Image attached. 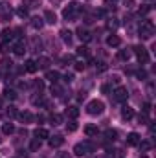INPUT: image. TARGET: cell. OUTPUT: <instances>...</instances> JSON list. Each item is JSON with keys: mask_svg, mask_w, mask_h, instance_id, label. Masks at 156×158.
I'll list each match as a JSON object with an SVG mask.
<instances>
[{"mask_svg": "<svg viewBox=\"0 0 156 158\" xmlns=\"http://www.w3.org/2000/svg\"><path fill=\"white\" fill-rule=\"evenodd\" d=\"M84 68H86V64H84V63H76V70L81 72V70H84Z\"/></svg>", "mask_w": 156, "mask_h": 158, "instance_id": "45", "label": "cell"}, {"mask_svg": "<svg viewBox=\"0 0 156 158\" xmlns=\"http://www.w3.org/2000/svg\"><path fill=\"white\" fill-rule=\"evenodd\" d=\"M61 39L64 44H72V31H68V30H63L61 31Z\"/></svg>", "mask_w": 156, "mask_h": 158, "instance_id": "23", "label": "cell"}, {"mask_svg": "<svg viewBox=\"0 0 156 158\" xmlns=\"http://www.w3.org/2000/svg\"><path fill=\"white\" fill-rule=\"evenodd\" d=\"M17 15H18L20 19H28V15H30V11H28V7H24V6H20V7L17 9Z\"/></svg>", "mask_w": 156, "mask_h": 158, "instance_id": "31", "label": "cell"}, {"mask_svg": "<svg viewBox=\"0 0 156 158\" xmlns=\"http://www.w3.org/2000/svg\"><path fill=\"white\" fill-rule=\"evenodd\" d=\"M44 119H46V118H44V114H39V116H37V121H39V123H42Z\"/></svg>", "mask_w": 156, "mask_h": 158, "instance_id": "52", "label": "cell"}, {"mask_svg": "<svg viewBox=\"0 0 156 158\" xmlns=\"http://www.w3.org/2000/svg\"><path fill=\"white\" fill-rule=\"evenodd\" d=\"M0 107H2V98H0Z\"/></svg>", "mask_w": 156, "mask_h": 158, "instance_id": "54", "label": "cell"}, {"mask_svg": "<svg viewBox=\"0 0 156 158\" xmlns=\"http://www.w3.org/2000/svg\"><path fill=\"white\" fill-rule=\"evenodd\" d=\"M11 64H13V63H11L9 59H4V61H2V66H4V68H11Z\"/></svg>", "mask_w": 156, "mask_h": 158, "instance_id": "42", "label": "cell"}, {"mask_svg": "<svg viewBox=\"0 0 156 158\" xmlns=\"http://www.w3.org/2000/svg\"><path fill=\"white\" fill-rule=\"evenodd\" d=\"M138 121H140V123H143V125H147V123H149V114L142 112V114L138 116Z\"/></svg>", "mask_w": 156, "mask_h": 158, "instance_id": "38", "label": "cell"}, {"mask_svg": "<svg viewBox=\"0 0 156 158\" xmlns=\"http://www.w3.org/2000/svg\"><path fill=\"white\" fill-rule=\"evenodd\" d=\"M35 63H37V68H40V70H48V66L51 64V61L48 57H39Z\"/></svg>", "mask_w": 156, "mask_h": 158, "instance_id": "12", "label": "cell"}, {"mask_svg": "<svg viewBox=\"0 0 156 158\" xmlns=\"http://www.w3.org/2000/svg\"><path fill=\"white\" fill-rule=\"evenodd\" d=\"M134 55H136V59H138V63L140 64H147L149 61H151V57H149V52H147V48L145 46H134Z\"/></svg>", "mask_w": 156, "mask_h": 158, "instance_id": "3", "label": "cell"}, {"mask_svg": "<svg viewBox=\"0 0 156 158\" xmlns=\"http://www.w3.org/2000/svg\"><path fill=\"white\" fill-rule=\"evenodd\" d=\"M138 33H140V37H142V39H151V37L154 35V24H153L151 20L142 22V24H140Z\"/></svg>", "mask_w": 156, "mask_h": 158, "instance_id": "2", "label": "cell"}, {"mask_svg": "<svg viewBox=\"0 0 156 158\" xmlns=\"http://www.w3.org/2000/svg\"><path fill=\"white\" fill-rule=\"evenodd\" d=\"M33 88H35V90H42V88H44V83H42V79H35V81H33Z\"/></svg>", "mask_w": 156, "mask_h": 158, "instance_id": "39", "label": "cell"}, {"mask_svg": "<svg viewBox=\"0 0 156 158\" xmlns=\"http://www.w3.org/2000/svg\"><path fill=\"white\" fill-rule=\"evenodd\" d=\"M59 77H61V74L55 72V70H48V72H46V79L51 81V83H59Z\"/></svg>", "mask_w": 156, "mask_h": 158, "instance_id": "18", "label": "cell"}, {"mask_svg": "<svg viewBox=\"0 0 156 158\" xmlns=\"http://www.w3.org/2000/svg\"><path fill=\"white\" fill-rule=\"evenodd\" d=\"M48 143H50L51 149H53V147H61V145L64 143V138H63L61 134H53V136H48Z\"/></svg>", "mask_w": 156, "mask_h": 158, "instance_id": "6", "label": "cell"}, {"mask_svg": "<svg viewBox=\"0 0 156 158\" xmlns=\"http://www.w3.org/2000/svg\"><path fill=\"white\" fill-rule=\"evenodd\" d=\"M103 110H105V103L99 101V99H92V101L86 105V112H88L90 116H99V114H103Z\"/></svg>", "mask_w": 156, "mask_h": 158, "instance_id": "1", "label": "cell"}, {"mask_svg": "<svg viewBox=\"0 0 156 158\" xmlns=\"http://www.w3.org/2000/svg\"><path fill=\"white\" fill-rule=\"evenodd\" d=\"M117 138V131H114V129H107L105 131V140L107 142H114Z\"/></svg>", "mask_w": 156, "mask_h": 158, "instance_id": "21", "label": "cell"}, {"mask_svg": "<svg viewBox=\"0 0 156 158\" xmlns=\"http://www.w3.org/2000/svg\"><path fill=\"white\" fill-rule=\"evenodd\" d=\"M142 110H143L145 114H149V112H151V103H143V109H142Z\"/></svg>", "mask_w": 156, "mask_h": 158, "instance_id": "43", "label": "cell"}, {"mask_svg": "<svg viewBox=\"0 0 156 158\" xmlns=\"http://www.w3.org/2000/svg\"><path fill=\"white\" fill-rule=\"evenodd\" d=\"M105 2H107L109 6H112V4H116V0H105Z\"/></svg>", "mask_w": 156, "mask_h": 158, "instance_id": "53", "label": "cell"}, {"mask_svg": "<svg viewBox=\"0 0 156 158\" xmlns=\"http://www.w3.org/2000/svg\"><path fill=\"white\" fill-rule=\"evenodd\" d=\"M11 15H13L11 7H9L6 2H0V17H2V20H9Z\"/></svg>", "mask_w": 156, "mask_h": 158, "instance_id": "7", "label": "cell"}, {"mask_svg": "<svg viewBox=\"0 0 156 158\" xmlns=\"http://www.w3.org/2000/svg\"><path fill=\"white\" fill-rule=\"evenodd\" d=\"M140 142H142V138H140L138 132H130V134L127 136V145H138Z\"/></svg>", "mask_w": 156, "mask_h": 158, "instance_id": "11", "label": "cell"}, {"mask_svg": "<svg viewBox=\"0 0 156 158\" xmlns=\"http://www.w3.org/2000/svg\"><path fill=\"white\" fill-rule=\"evenodd\" d=\"M42 26H44V19H40V17H33L31 19V28L33 30H42Z\"/></svg>", "mask_w": 156, "mask_h": 158, "instance_id": "19", "label": "cell"}, {"mask_svg": "<svg viewBox=\"0 0 156 158\" xmlns=\"http://www.w3.org/2000/svg\"><path fill=\"white\" fill-rule=\"evenodd\" d=\"M97 132H99V131H97L96 125H86V127H84V134L90 136V138H92V136H97Z\"/></svg>", "mask_w": 156, "mask_h": 158, "instance_id": "22", "label": "cell"}, {"mask_svg": "<svg viewBox=\"0 0 156 158\" xmlns=\"http://www.w3.org/2000/svg\"><path fill=\"white\" fill-rule=\"evenodd\" d=\"M123 2H125V6H127V7H132V4H134L132 0H123Z\"/></svg>", "mask_w": 156, "mask_h": 158, "instance_id": "51", "label": "cell"}, {"mask_svg": "<svg viewBox=\"0 0 156 158\" xmlns=\"http://www.w3.org/2000/svg\"><path fill=\"white\" fill-rule=\"evenodd\" d=\"M149 11H151V6H142V7L138 9V13H140V15H147Z\"/></svg>", "mask_w": 156, "mask_h": 158, "instance_id": "40", "label": "cell"}, {"mask_svg": "<svg viewBox=\"0 0 156 158\" xmlns=\"http://www.w3.org/2000/svg\"><path fill=\"white\" fill-rule=\"evenodd\" d=\"M55 158H70V155H68V153H57Z\"/></svg>", "mask_w": 156, "mask_h": 158, "instance_id": "49", "label": "cell"}, {"mask_svg": "<svg viewBox=\"0 0 156 158\" xmlns=\"http://www.w3.org/2000/svg\"><path fill=\"white\" fill-rule=\"evenodd\" d=\"M26 4H28V6H26L28 9H30V7L33 9V7H39L40 6V0H26Z\"/></svg>", "mask_w": 156, "mask_h": 158, "instance_id": "37", "label": "cell"}, {"mask_svg": "<svg viewBox=\"0 0 156 158\" xmlns=\"http://www.w3.org/2000/svg\"><path fill=\"white\" fill-rule=\"evenodd\" d=\"M40 145H42V140L35 138V140H31V143H30V149H31V151H39Z\"/></svg>", "mask_w": 156, "mask_h": 158, "instance_id": "30", "label": "cell"}, {"mask_svg": "<svg viewBox=\"0 0 156 158\" xmlns=\"http://www.w3.org/2000/svg\"><path fill=\"white\" fill-rule=\"evenodd\" d=\"M107 44H109L110 48H116V46H119V44H121V39H119L117 35H114V33H112V35H109V37H107Z\"/></svg>", "mask_w": 156, "mask_h": 158, "instance_id": "15", "label": "cell"}, {"mask_svg": "<svg viewBox=\"0 0 156 158\" xmlns=\"http://www.w3.org/2000/svg\"><path fill=\"white\" fill-rule=\"evenodd\" d=\"M66 116H68L70 119H76V118L79 116V109L76 107V105H72V107H68V109H66Z\"/></svg>", "mask_w": 156, "mask_h": 158, "instance_id": "20", "label": "cell"}, {"mask_svg": "<svg viewBox=\"0 0 156 158\" xmlns=\"http://www.w3.org/2000/svg\"><path fill=\"white\" fill-rule=\"evenodd\" d=\"M130 55H132V52H130L129 48H123V50L117 52V59H121V61H129Z\"/></svg>", "mask_w": 156, "mask_h": 158, "instance_id": "17", "label": "cell"}, {"mask_svg": "<svg viewBox=\"0 0 156 158\" xmlns=\"http://www.w3.org/2000/svg\"><path fill=\"white\" fill-rule=\"evenodd\" d=\"M44 22H48V24H55V22H57V15H55L51 9H46V11H44Z\"/></svg>", "mask_w": 156, "mask_h": 158, "instance_id": "10", "label": "cell"}, {"mask_svg": "<svg viewBox=\"0 0 156 158\" xmlns=\"http://www.w3.org/2000/svg\"><path fill=\"white\" fill-rule=\"evenodd\" d=\"M4 98L13 101V99H17V92H15L13 88H6V90H4Z\"/></svg>", "mask_w": 156, "mask_h": 158, "instance_id": "27", "label": "cell"}, {"mask_svg": "<svg viewBox=\"0 0 156 158\" xmlns=\"http://www.w3.org/2000/svg\"><path fill=\"white\" fill-rule=\"evenodd\" d=\"M77 55H79V57H88V55H90V52H88V48H86V46H79V48H77Z\"/></svg>", "mask_w": 156, "mask_h": 158, "instance_id": "35", "label": "cell"}, {"mask_svg": "<svg viewBox=\"0 0 156 158\" xmlns=\"http://www.w3.org/2000/svg\"><path fill=\"white\" fill-rule=\"evenodd\" d=\"M74 155H76V156H84V155H86V149H84L83 143H76V147H74Z\"/></svg>", "mask_w": 156, "mask_h": 158, "instance_id": "25", "label": "cell"}, {"mask_svg": "<svg viewBox=\"0 0 156 158\" xmlns=\"http://www.w3.org/2000/svg\"><path fill=\"white\" fill-rule=\"evenodd\" d=\"M140 145V149H142V153H147L151 147H153V142H149V140H143V142H140L138 143Z\"/></svg>", "mask_w": 156, "mask_h": 158, "instance_id": "28", "label": "cell"}, {"mask_svg": "<svg viewBox=\"0 0 156 158\" xmlns=\"http://www.w3.org/2000/svg\"><path fill=\"white\" fill-rule=\"evenodd\" d=\"M24 52H26V48H24L22 42H17V44L13 46V53H15V55H24Z\"/></svg>", "mask_w": 156, "mask_h": 158, "instance_id": "26", "label": "cell"}, {"mask_svg": "<svg viewBox=\"0 0 156 158\" xmlns=\"http://www.w3.org/2000/svg\"><path fill=\"white\" fill-rule=\"evenodd\" d=\"M24 70H26V72H30V74H35L39 68H37V63H35L33 59H28V61H26V66H24Z\"/></svg>", "mask_w": 156, "mask_h": 158, "instance_id": "14", "label": "cell"}, {"mask_svg": "<svg viewBox=\"0 0 156 158\" xmlns=\"http://www.w3.org/2000/svg\"><path fill=\"white\" fill-rule=\"evenodd\" d=\"M121 118L123 119H132L134 118V109H130V107H123V109H121Z\"/></svg>", "mask_w": 156, "mask_h": 158, "instance_id": "16", "label": "cell"}, {"mask_svg": "<svg viewBox=\"0 0 156 158\" xmlns=\"http://www.w3.org/2000/svg\"><path fill=\"white\" fill-rule=\"evenodd\" d=\"M64 81H66V83H70V81H74V76H72V74H66V76H64Z\"/></svg>", "mask_w": 156, "mask_h": 158, "instance_id": "50", "label": "cell"}, {"mask_svg": "<svg viewBox=\"0 0 156 158\" xmlns=\"http://www.w3.org/2000/svg\"><path fill=\"white\" fill-rule=\"evenodd\" d=\"M76 131H77V123H76V119L68 121V123H66V132H76Z\"/></svg>", "mask_w": 156, "mask_h": 158, "instance_id": "33", "label": "cell"}, {"mask_svg": "<svg viewBox=\"0 0 156 158\" xmlns=\"http://www.w3.org/2000/svg\"><path fill=\"white\" fill-rule=\"evenodd\" d=\"M76 35H77V37L83 40V42H90V40H92V35H90V31H88V30H84V28H77Z\"/></svg>", "mask_w": 156, "mask_h": 158, "instance_id": "8", "label": "cell"}, {"mask_svg": "<svg viewBox=\"0 0 156 158\" xmlns=\"http://www.w3.org/2000/svg\"><path fill=\"white\" fill-rule=\"evenodd\" d=\"M127 98H129V92H127L125 86H117L116 90H114V101H117V103H125Z\"/></svg>", "mask_w": 156, "mask_h": 158, "instance_id": "5", "label": "cell"}, {"mask_svg": "<svg viewBox=\"0 0 156 158\" xmlns=\"http://www.w3.org/2000/svg\"><path fill=\"white\" fill-rule=\"evenodd\" d=\"M13 132H15V125L13 123H4L2 125V134L7 136V134H13Z\"/></svg>", "mask_w": 156, "mask_h": 158, "instance_id": "24", "label": "cell"}, {"mask_svg": "<svg viewBox=\"0 0 156 158\" xmlns=\"http://www.w3.org/2000/svg\"><path fill=\"white\" fill-rule=\"evenodd\" d=\"M33 136H35V138H39V140H46V138L50 136V132H48L46 129H42V127H37V129L33 131Z\"/></svg>", "mask_w": 156, "mask_h": 158, "instance_id": "13", "label": "cell"}, {"mask_svg": "<svg viewBox=\"0 0 156 158\" xmlns=\"http://www.w3.org/2000/svg\"><path fill=\"white\" fill-rule=\"evenodd\" d=\"M51 94H55V96H61V94H63V88H61L57 83H51Z\"/></svg>", "mask_w": 156, "mask_h": 158, "instance_id": "36", "label": "cell"}, {"mask_svg": "<svg viewBox=\"0 0 156 158\" xmlns=\"http://www.w3.org/2000/svg\"><path fill=\"white\" fill-rule=\"evenodd\" d=\"M17 118L20 119L22 123H31V121L35 119V116H33L30 110H24V112H18V114H17Z\"/></svg>", "mask_w": 156, "mask_h": 158, "instance_id": "9", "label": "cell"}, {"mask_svg": "<svg viewBox=\"0 0 156 158\" xmlns=\"http://www.w3.org/2000/svg\"><path fill=\"white\" fill-rule=\"evenodd\" d=\"M109 28H114V30L117 28V22H116V19H110V22H109Z\"/></svg>", "mask_w": 156, "mask_h": 158, "instance_id": "46", "label": "cell"}, {"mask_svg": "<svg viewBox=\"0 0 156 158\" xmlns=\"http://www.w3.org/2000/svg\"><path fill=\"white\" fill-rule=\"evenodd\" d=\"M31 44H33V50H35V52H39V48H40V40L37 42V39H33V40H31Z\"/></svg>", "mask_w": 156, "mask_h": 158, "instance_id": "44", "label": "cell"}, {"mask_svg": "<svg viewBox=\"0 0 156 158\" xmlns=\"http://www.w3.org/2000/svg\"><path fill=\"white\" fill-rule=\"evenodd\" d=\"M50 121H51L53 125H61V123H63V116L57 114V112H53V114H50Z\"/></svg>", "mask_w": 156, "mask_h": 158, "instance_id": "29", "label": "cell"}, {"mask_svg": "<svg viewBox=\"0 0 156 158\" xmlns=\"http://www.w3.org/2000/svg\"><path fill=\"white\" fill-rule=\"evenodd\" d=\"M63 63H64V64H68V63H74V57H72V55H64V57H63Z\"/></svg>", "mask_w": 156, "mask_h": 158, "instance_id": "41", "label": "cell"}, {"mask_svg": "<svg viewBox=\"0 0 156 158\" xmlns=\"http://www.w3.org/2000/svg\"><path fill=\"white\" fill-rule=\"evenodd\" d=\"M11 39H13V30H4L2 31V40L7 42V40H11Z\"/></svg>", "mask_w": 156, "mask_h": 158, "instance_id": "32", "label": "cell"}, {"mask_svg": "<svg viewBox=\"0 0 156 158\" xmlns=\"http://www.w3.org/2000/svg\"><path fill=\"white\" fill-rule=\"evenodd\" d=\"M17 114H18V110H17V109H15L13 105H11V107H9L7 110H6V116H7L9 119H11V118H17Z\"/></svg>", "mask_w": 156, "mask_h": 158, "instance_id": "34", "label": "cell"}, {"mask_svg": "<svg viewBox=\"0 0 156 158\" xmlns=\"http://www.w3.org/2000/svg\"><path fill=\"white\" fill-rule=\"evenodd\" d=\"M77 11H79L77 4H76V2H72L68 7H64V9H63V17H64L66 20H74V19L77 17Z\"/></svg>", "mask_w": 156, "mask_h": 158, "instance_id": "4", "label": "cell"}, {"mask_svg": "<svg viewBox=\"0 0 156 158\" xmlns=\"http://www.w3.org/2000/svg\"><path fill=\"white\" fill-rule=\"evenodd\" d=\"M136 76H138L140 79H145V76H147V74H145V70H138V72H136Z\"/></svg>", "mask_w": 156, "mask_h": 158, "instance_id": "47", "label": "cell"}, {"mask_svg": "<svg viewBox=\"0 0 156 158\" xmlns=\"http://www.w3.org/2000/svg\"><path fill=\"white\" fill-rule=\"evenodd\" d=\"M101 92H103V94H109V92H110V86H109V85H103V86H101Z\"/></svg>", "mask_w": 156, "mask_h": 158, "instance_id": "48", "label": "cell"}]
</instances>
